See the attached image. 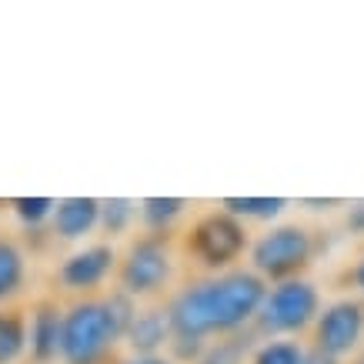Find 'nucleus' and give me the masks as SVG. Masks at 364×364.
<instances>
[{
    "instance_id": "2",
    "label": "nucleus",
    "mask_w": 364,
    "mask_h": 364,
    "mask_svg": "<svg viewBox=\"0 0 364 364\" xmlns=\"http://www.w3.org/2000/svg\"><path fill=\"white\" fill-rule=\"evenodd\" d=\"M117 344H124V328L111 318L104 294L67 304L60 364H114Z\"/></svg>"
},
{
    "instance_id": "4",
    "label": "nucleus",
    "mask_w": 364,
    "mask_h": 364,
    "mask_svg": "<svg viewBox=\"0 0 364 364\" xmlns=\"http://www.w3.org/2000/svg\"><path fill=\"white\" fill-rule=\"evenodd\" d=\"M318 257V234L304 224H274L251 241L247 267L267 284H281L291 277H304Z\"/></svg>"
},
{
    "instance_id": "14",
    "label": "nucleus",
    "mask_w": 364,
    "mask_h": 364,
    "mask_svg": "<svg viewBox=\"0 0 364 364\" xmlns=\"http://www.w3.org/2000/svg\"><path fill=\"white\" fill-rule=\"evenodd\" d=\"M27 358V314L21 308H0V364Z\"/></svg>"
},
{
    "instance_id": "16",
    "label": "nucleus",
    "mask_w": 364,
    "mask_h": 364,
    "mask_svg": "<svg viewBox=\"0 0 364 364\" xmlns=\"http://www.w3.org/2000/svg\"><path fill=\"white\" fill-rule=\"evenodd\" d=\"M311 348L298 338H261L254 344L247 364H308Z\"/></svg>"
},
{
    "instance_id": "10",
    "label": "nucleus",
    "mask_w": 364,
    "mask_h": 364,
    "mask_svg": "<svg viewBox=\"0 0 364 364\" xmlns=\"http://www.w3.org/2000/svg\"><path fill=\"white\" fill-rule=\"evenodd\" d=\"M94 231H100V198H90V194L57 198V210L50 218V237L54 241L80 244Z\"/></svg>"
},
{
    "instance_id": "20",
    "label": "nucleus",
    "mask_w": 364,
    "mask_h": 364,
    "mask_svg": "<svg viewBox=\"0 0 364 364\" xmlns=\"http://www.w3.org/2000/svg\"><path fill=\"white\" fill-rule=\"evenodd\" d=\"M344 284L351 287L358 298H364V251L348 264V271H344Z\"/></svg>"
},
{
    "instance_id": "25",
    "label": "nucleus",
    "mask_w": 364,
    "mask_h": 364,
    "mask_svg": "<svg viewBox=\"0 0 364 364\" xmlns=\"http://www.w3.org/2000/svg\"><path fill=\"white\" fill-rule=\"evenodd\" d=\"M308 364H334V361H324V358H314V354H311V361Z\"/></svg>"
},
{
    "instance_id": "1",
    "label": "nucleus",
    "mask_w": 364,
    "mask_h": 364,
    "mask_svg": "<svg viewBox=\"0 0 364 364\" xmlns=\"http://www.w3.org/2000/svg\"><path fill=\"white\" fill-rule=\"evenodd\" d=\"M264 294L267 281L251 267L204 274L181 284L167 301V314L174 324V341L167 354L177 364H194L210 341L247 334L257 321Z\"/></svg>"
},
{
    "instance_id": "21",
    "label": "nucleus",
    "mask_w": 364,
    "mask_h": 364,
    "mask_svg": "<svg viewBox=\"0 0 364 364\" xmlns=\"http://www.w3.org/2000/svg\"><path fill=\"white\" fill-rule=\"evenodd\" d=\"M114 364H177L171 354H124L114 358Z\"/></svg>"
},
{
    "instance_id": "19",
    "label": "nucleus",
    "mask_w": 364,
    "mask_h": 364,
    "mask_svg": "<svg viewBox=\"0 0 364 364\" xmlns=\"http://www.w3.org/2000/svg\"><path fill=\"white\" fill-rule=\"evenodd\" d=\"M11 214L17 218L23 231H44V224H50L57 210V198H11Z\"/></svg>"
},
{
    "instance_id": "7",
    "label": "nucleus",
    "mask_w": 364,
    "mask_h": 364,
    "mask_svg": "<svg viewBox=\"0 0 364 364\" xmlns=\"http://www.w3.org/2000/svg\"><path fill=\"white\" fill-rule=\"evenodd\" d=\"M311 354L341 364L364 348V298L344 294L321 308L311 328Z\"/></svg>"
},
{
    "instance_id": "24",
    "label": "nucleus",
    "mask_w": 364,
    "mask_h": 364,
    "mask_svg": "<svg viewBox=\"0 0 364 364\" xmlns=\"http://www.w3.org/2000/svg\"><path fill=\"white\" fill-rule=\"evenodd\" d=\"M351 364H364V348H361V351H358V354H354V358H351Z\"/></svg>"
},
{
    "instance_id": "8",
    "label": "nucleus",
    "mask_w": 364,
    "mask_h": 364,
    "mask_svg": "<svg viewBox=\"0 0 364 364\" xmlns=\"http://www.w3.org/2000/svg\"><path fill=\"white\" fill-rule=\"evenodd\" d=\"M117 264H121V254L114 251L111 241H90L80 244L67 254L64 261L57 264V284L60 291L77 298H97L104 284L117 277Z\"/></svg>"
},
{
    "instance_id": "9",
    "label": "nucleus",
    "mask_w": 364,
    "mask_h": 364,
    "mask_svg": "<svg viewBox=\"0 0 364 364\" xmlns=\"http://www.w3.org/2000/svg\"><path fill=\"white\" fill-rule=\"evenodd\" d=\"M64 304L57 298H41L27 314V358L33 364L60 361L64 344Z\"/></svg>"
},
{
    "instance_id": "22",
    "label": "nucleus",
    "mask_w": 364,
    "mask_h": 364,
    "mask_svg": "<svg viewBox=\"0 0 364 364\" xmlns=\"http://www.w3.org/2000/svg\"><path fill=\"white\" fill-rule=\"evenodd\" d=\"M348 231L364 237V200H358V204L348 208Z\"/></svg>"
},
{
    "instance_id": "3",
    "label": "nucleus",
    "mask_w": 364,
    "mask_h": 364,
    "mask_svg": "<svg viewBox=\"0 0 364 364\" xmlns=\"http://www.w3.org/2000/svg\"><path fill=\"white\" fill-rule=\"evenodd\" d=\"M251 231L224 208L198 214L184 231V254L204 271V274H224L234 267H244L241 261L251 254Z\"/></svg>"
},
{
    "instance_id": "18",
    "label": "nucleus",
    "mask_w": 364,
    "mask_h": 364,
    "mask_svg": "<svg viewBox=\"0 0 364 364\" xmlns=\"http://www.w3.org/2000/svg\"><path fill=\"white\" fill-rule=\"evenodd\" d=\"M254 338L257 334L247 331V334H234V338H218V341H210L200 358L194 364H247L251 361V351H254Z\"/></svg>"
},
{
    "instance_id": "12",
    "label": "nucleus",
    "mask_w": 364,
    "mask_h": 364,
    "mask_svg": "<svg viewBox=\"0 0 364 364\" xmlns=\"http://www.w3.org/2000/svg\"><path fill=\"white\" fill-rule=\"evenodd\" d=\"M27 284V254L14 237L0 234V308H11V301L23 294Z\"/></svg>"
},
{
    "instance_id": "11",
    "label": "nucleus",
    "mask_w": 364,
    "mask_h": 364,
    "mask_svg": "<svg viewBox=\"0 0 364 364\" xmlns=\"http://www.w3.org/2000/svg\"><path fill=\"white\" fill-rule=\"evenodd\" d=\"M174 341V324L167 314V304H151V308H137L131 328L124 334L127 354H167Z\"/></svg>"
},
{
    "instance_id": "23",
    "label": "nucleus",
    "mask_w": 364,
    "mask_h": 364,
    "mask_svg": "<svg viewBox=\"0 0 364 364\" xmlns=\"http://www.w3.org/2000/svg\"><path fill=\"white\" fill-rule=\"evenodd\" d=\"M304 204H311V210H328V208H334L338 200H304Z\"/></svg>"
},
{
    "instance_id": "5",
    "label": "nucleus",
    "mask_w": 364,
    "mask_h": 364,
    "mask_svg": "<svg viewBox=\"0 0 364 364\" xmlns=\"http://www.w3.org/2000/svg\"><path fill=\"white\" fill-rule=\"evenodd\" d=\"M321 308H324V298L311 277H291L281 284H267V294L261 301L251 331L257 338H301V334H311Z\"/></svg>"
},
{
    "instance_id": "15",
    "label": "nucleus",
    "mask_w": 364,
    "mask_h": 364,
    "mask_svg": "<svg viewBox=\"0 0 364 364\" xmlns=\"http://www.w3.org/2000/svg\"><path fill=\"white\" fill-rule=\"evenodd\" d=\"M134 221H141V200L131 198H100V234L114 241L134 228Z\"/></svg>"
},
{
    "instance_id": "6",
    "label": "nucleus",
    "mask_w": 364,
    "mask_h": 364,
    "mask_svg": "<svg viewBox=\"0 0 364 364\" xmlns=\"http://www.w3.org/2000/svg\"><path fill=\"white\" fill-rule=\"evenodd\" d=\"M174 281V251L164 234H137L121 254L117 264V291L127 298H157Z\"/></svg>"
},
{
    "instance_id": "17",
    "label": "nucleus",
    "mask_w": 364,
    "mask_h": 364,
    "mask_svg": "<svg viewBox=\"0 0 364 364\" xmlns=\"http://www.w3.org/2000/svg\"><path fill=\"white\" fill-rule=\"evenodd\" d=\"M287 204H291L287 198H224L221 200V208L244 224L247 221H261V224L277 221L287 210Z\"/></svg>"
},
{
    "instance_id": "13",
    "label": "nucleus",
    "mask_w": 364,
    "mask_h": 364,
    "mask_svg": "<svg viewBox=\"0 0 364 364\" xmlns=\"http://www.w3.org/2000/svg\"><path fill=\"white\" fill-rule=\"evenodd\" d=\"M188 198H141V224L147 234H164L171 237L174 224L188 214Z\"/></svg>"
}]
</instances>
